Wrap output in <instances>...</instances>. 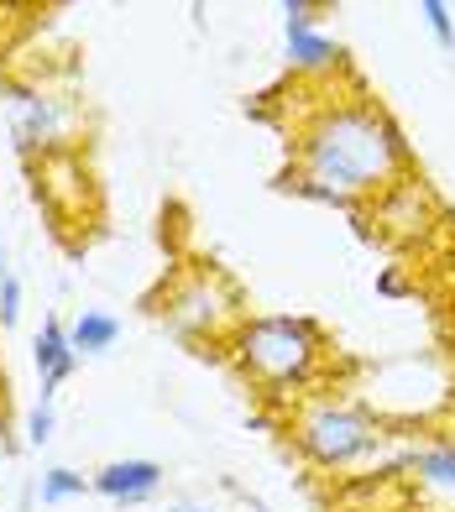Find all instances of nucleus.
<instances>
[{"mask_svg":"<svg viewBox=\"0 0 455 512\" xmlns=\"http://www.w3.org/2000/svg\"><path fill=\"white\" fill-rule=\"evenodd\" d=\"M236 309H241L236 293H231V283H225L215 267L184 272V277H178V283L168 288V298H163V319L173 324L178 335H189V340L236 330V324H241Z\"/></svg>","mask_w":455,"mask_h":512,"instance_id":"nucleus-4","label":"nucleus"},{"mask_svg":"<svg viewBox=\"0 0 455 512\" xmlns=\"http://www.w3.org/2000/svg\"><path fill=\"white\" fill-rule=\"evenodd\" d=\"M116 340H121V324L110 319L105 309H84L74 324H68V345H74V356H105Z\"/></svg>","mask_w":455,"mask_h":512,"instance_id":"nucleus-9","label":"nucleus"},{"mask_svg":"<svg viewBox=\"0 0 455 512\" xmlns=\"http://www.w3.org/2000/svg\"><path fill=\"white\" fill-rule=\"evenodd\" d=\"M419 16H424V27L435 32L440 48H455V21H450V6H445V0H424Z\"/></svg>","mask_w":455,"mask_h":512,"instance_id":"nucleus-13","label":"nucleus"},{"mask_svg":"<svg viewBox=\"0 0 455 512\" xmlns=\"http://www.w3.org/2000/svg\"><path fill=\"white\" fill-rule=\"evenodd\" d=\"M32 361H37V382H42V403H53V392L74 377V345H68V324L42 319V330L32 335Z\"/></svg>","mask_w":455,"mask_h":512,"instance_id":"nucleus-8","label":"nucleus"},{"mask_svg":"<svg viewBox=\"0 0 455 512\" xmlns=\"http://www.w3.org/2000/svg\"><path fill=\"white\" fill-rule=\"evenodd\" d=\"M299 445H304L309 460H320V465H330V471H335V465H351L361 455H372L382 445V429H377V418L367 408L325 398V403L304 408Z\"/></svg>","mask_w":455,"mask_h":512,"instance_id":"nucleus-3","label":"nucleus"},{"mask_svg":"<svg viewBox=\"0 0 455 512\" xmlns=\"http://www.w3.org/2000/svg\"><path fill=\"white\" fill-rule=\"evenodd\" d=\"M419 476H429L435 486H455V439H440V445H424L414 455Z\"/></svg>","mask_w":455,"mask_h":512,"instance_id":"nucleus-11","label":"nucleus"},{"mask_svg":"<svg viewBox=\"0 0 455 512\" xmlns=\"http://www.w3.org/2000/svg\"><path fill=\"white\" fill-rule=\"evenodd\" d=\"M236 366L267 392H288V387H309L325 356V335L314 319H293V314H262V319H241L236 324Z\"/></svg>","mask_w":455,"mask_h":512,"instance_id":"nucleus-2","label":"nucleus"},{"mask_svg":"<svg viewBox=\"0 0 455 512\" xmlns=\"http://www.w3.org/2000/svg\"><path fill=\"white\" fill-rule=\"evenodd\" d=\"M68 131L63 100L42 95V89H16L11 95V136L21 152H53Z\"/></svg>","mask_w":455,"mask_h":512,"instance_id":"nucleus-5","label":"nucleus"},{"mask_svg":"<svg viewBox=\"0 0 455 512\" xmlns=\"http://www.w3.org/2000/svg\"><path fill=\"white\" fill-rule=\"evenodd\" d=\"M21 319V277L6 267V251H0V324Z\"/></svg>","mask_w":455,"mask_h":512,"instance_id":"nucleus-12","label":"nucleus"},{"mask_svg":"<svg viewBox=\"0 0 455 512\" xmlns=\"http://www.w3.org/2000/svg\"><path fill=\"white\" fill-rule=\"evenodd\" d=\"M53 424H58V418H53V403H37V408L27 413V439H32V445H48V439H53Z\"/></svg>","mask_w":455,"mask_h":512,"instance_id":"nucleus-14","label":"nucleus"},{"mask_svg":"<svg viewBox=\"0 0 455 512\" xmlns=\"http://www.w3.org/2000/svg\"><path fill=\"white\" fill-rule=\"evenodd\" d=\"M283 42H288V63L299 74H330V68H340V42L314 27L309 0H288L283 6Z\"/></svg>","mask_w":455,"mask_h":512,"instance_id":"nucleus-6","label":"nucleus"},{"mask_svg":"<svg viewBox=\"0 0 455 512\" xmlns=\"http://www.w3.org/2000/svg\"><path fill=\"white\" fill-rule=\"evenodd\" d=\"M408 168V147L398 126L367 100H335L299 131V189L335 209H356V199L388 194Z\"/></svg>","mask_w":455,"mask_h":512,"instance_id":"nucleus-1","label":"nucleus"},{"mask_svg":"<svg viewBox=\"0 0 455 512\" xmlns=\"http://www.w3.org/2000/svg\"><path fill=\"white\" fill-rule=\"evenodd\" d=\"M157 486H163V465L157 460H110V465L95 471L89 492H100V497L121 502V507H136V502L157 497Z\"/></svg>","mask_w":455,"mask_h":512,"instance_id":"nucleus-7","label":"nucleus"},{"mask_svg":"<svg viewBox=\"0 0 455 512\" xmlns=\"http://www.w3.org/2000/svg\"><path fill=\"white\" fill-rule=\"evenodd\" d=\"M84 492H89V481H84L79 471H68V465H53V471H42V481H37V497H42V507L74 502V497H84Z\"/></svg>","mask_w":455,"mask_h":512,"instance_id":"nucleus-10","label":"nucleus"},{"mask_svg":"<svg viewBox=\"0 0 455 512\" xmlns=\"http://www.w3.org/2000/svg\"><path fill=\"white\" fill-rule=\"evenodd\" d=\"M168 512H210V507H194V502H178V507H168Z\"/></svg>","mask_w":455,"mask_h":512,"instance_id":"nucleus-15","label":"nucleus"}]
</instances>
